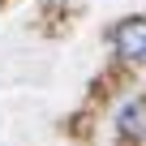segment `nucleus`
Wrapping results in <instances>:
<instances>
[{
    "label": "nucleus",
    "mask_w": 146,
    "mask_h": 146,
    "mask_svg": "<svg viewBox=\"0 0 146 146\" xmlns=\"http://www.w3.org/2000/svg\"><path fill=\"white\" fill-rule=\"evenodd\" d=\"M112 43L125 60H142L146 56V17H125L116 30H112Z\"/></svg>",
    "instance_id": "1"
},
{
    "label": "nucleus",
    "mask_w": 146,
    "mask_h": 146,
    "mask_svg": "<svg viewBox=\"0 0 146 146\" xmlns=\"http://www.w3.org/2000/svg\"><path fill=\"white\" fill-rule=\"evenodd\" d=\"M116 129L125 137H146V99H129L116 112Z\"/></svg>",
    "instance_id": "2"
}]
</instances>
